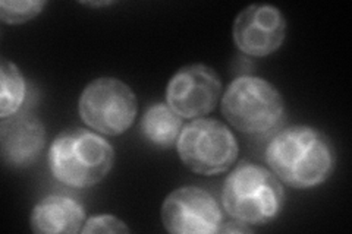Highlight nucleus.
I'll return each instance as SVG.
<instances>
[{
	"instance_id": "nucleus-1",
	"label": "nucleus",
	"mask_w": 352,
	"mask_h": 234,
	"mask_svg": "<svg viewBox=\"0 0 352 234\" xmlns=\"http://www.w3.org/2000/svg\"><path fill=\"white\" fill-rule=\"evenodd\" d=\"M266 161L283 183L295 189H311L332 176L336 151L323 132L310 126H291L270 139Z\"/></svg>"
},
{
	"instance_id": "nucleus-2",
	"label": "nucleus",
	"mask_w": 352,
	"mask_h": 234,
	"mask_svg": "<svg viewBox=\"0 0 352 234\" xmlns=\"http://www.w3.org/2000/svg\"><path fill=\"white\" fill-rule=\"evenodd\" d=\"M54 179L71 187H90L106 179L115 164V150L87 129H68L53 139L47 154Z\"/></svg>"
},
{
	"instance_id": "nucleus-3",
	"label": "nucleus",
	"mask_w": 352,
	"mask_h": 234,
	"mask_svg": "<svg viewBox=\"0 0 352 234\" xmlns=\"http://www.w3.org/2000/svg\"><path fill=\"white\" fill-rule=\"evenodd\" d=\"M229 217L245 226H264L282 213L285 191L270 170L242 161L228 176L222 191Z\"/></svg>"
},
{
	"instance_id": "nucleus-4",
	"label": "nucleus",
	"mask_w": 352,
	"mask_h": 234,
	"mask_svg": "<svg viewBox=\"0 0 352 234\" xmlns=\"http://www.w3.org/2000/svg\"><path fill=\"white\" fill-rule=\"evenodd\" d=\"M222 113L239 132L261 135L280 125L285 116V102L276 86L269 81L242 75L226 88Z\"/></svg>"
},
{
	"instance_id": "nucleus-5",
	"label": "nucleus",
	"mask_w": 352,
	"mask_h": 234,
	"mask_svg": "<svg viewBox=\"0 0 352 234\" xmlns=\"http://www.w3.org/2000/svg\"><path fill=\"white\" fill-rule=\"evenodd\" d=\"M176 150L185 167L197 174L228 172L238 159L239 145L234 132L216 119H194L182 128Z\"/></svg>"
},
{
	"instance_id": "nucleus-6",
	"label": "nucleus",
	"mask_w": 352,
	"mask_h": 234,
	"mask_svg": "<svg viewBox=\"0 0 352 234\" xmlns=\"http://www.w3.org/2000/svg\"><path fill=\"white\" fill-rule=\"evenodd\" d=\"M78 111L88 128L107 137H118L134 125L138 103L125 82L116 78H98L84 88Z\"/></svg>"
},
{
	"instance_id": "nucleus-7",
	"label": "nucleus",
	"mask_w": 352,
	"mask_h": 234,
	"mask_svg": "<svg viewBox=\"0 0 352 234\" xmlns=\"http://www.w3.org/2000/svg\"><path fill=\"white\" fill-rule=\"evenodd\" d=\"M162 222L173 234H214L222 231V209L212 194L198 186H182L162 205Z\"/></svg>"
},
{
	"instance_id": "nucleus-8",
	"label": "nucleus",
	"mask_w": 352,
	"mask_h": 234,
	"mask_svg": "<svg viewBox=\"0 0 352 234\" xmlns=\"http://www.w3.org/2000/svg\"><path fill=\"white\" fill-rule=\"evenodd\" d=\"M222 82L214 69L203 63L184 66L166 88V104L182 119H201L217 106Z\"/></svg>"
},
{
	"instance_id": "nucleus-9",
	"label": "nucleus",
	"mask_w": 352,
	"mask_h": 234,
	"mask_svg": "<svg viewBox=\"0 0 352 234\" xmlns=\"http://www.w3.org/2000/svg\"><path fill=\"white\" fill-rule=\"evenodd\" d=\"M235 46L247 56L266 58L278 51L286 37V19L272 5H251L241 10L232 28Z\"/></svg>"
},
{
	"instance_id": "nucleus-10",
	"label": "nucleus",
	"mask_w": 352,
	"mask_h": 234,
	"mask_svg": "<svg viewBox=\"0 0 352 234\" xmlns=\"http://www.w3.org/2000/svg\"><path fill=\"white\" fill-rule=\"evenodd\" d=\"M3 161L14 169L34 164L46 147V129L41 120L28 113H16L0 124Z\"/></svg>"
},
{
	"instance_id": "nucleus-11",
	"label": "nucleus",
	"mask_w": 352,
	"mask_h": 234,
	"mask_svg": "<svg viewBox=\"0 0 352 234\" xmlns=\"http://www.w3.org/2000/svg\"><path fill=\"white\" fill-rule=\"evenodd\" d=\"M85 224V208L72 196L49 195L31 211L30 226L37 234L78 233Z\"/></svg>"
},
{
	"instance_id": "nucleus-12",
	"label": "nucleus",
	"mask_w": 352,
	"mask_h": 234,
	"mask_svg": "<svg viewBox=\"0 0 352 234\" xmlns=\"http://www.w3.org/2000/svg\"><path fill=\"white\" fill-rule=\"evenodd\" d=\"M140 129L144 138L160 148H172L182 130V117L163 103L150 106L141 119Z\"/></svg>"
},
{
	"instance_id": "nucleus-13",
	"label": "nucleus",
	"mask_w": 352,
	"mask_h": 234,
	"mask_svg": "<svg viewBox=\"0 0 352 234\" xmlns=\"http://www.w3.org/2000/svg\"><path fill=\"white\" fill-rule=\"evenodd\" d=\"M27 84L18 66L6 59L0 65V117L8 119L19 113L25 102Z\"/></svg>"
},
{
	"instance_id": "nucleus-14",
	"label": "nucleus",
	"mask_w": 352,
	"mask_h": 234,
	"mask_svg": "<svg viewBox=\"0 0 352 234\" xmlns=\"http://www.w3.org/2000/svg\"><path fill=\"white\" fill-rule=\"evenodd\" d=\"M46 5V2H40V0H36V2H28V0H24V2L2 0L0 2V19L12 25L24 24V22L40 15Z\"/></svg>"
},
{
	"instance_id": "nucleus-15",
	"label": "nucleus",
	"mask_w": 352,
	"mask_h": 234,
	"mask_svg": "<svg viewBox=\"0 0 352 234\" xmlns=\"http://www.w3.org/2000/svg\"><path fill=\"white\" fill-rule=\"evenodd\" d=\"M81 233H131V229L118 217L102 214L88 218Z\"/></svg>"
},
{
	"instance_id": "nucleus-16",
	"label": "nucleus",
	"mask_w": 352,
	"mask_h": 234,
	"mask_svg": "<svg viewBox=\"0 0 352 234\" xmlns=\"http://www.w3.org/2000/svg\"><path fill=\"white\" fill-rule=\"evenodd\" d=\"M84 5L96 8V6H107V5H112V3H110V2H100V3H84Z\"/></svg>"
}]
</instances>
